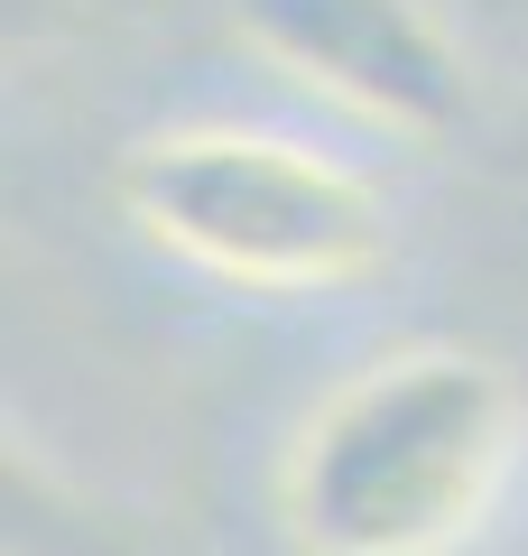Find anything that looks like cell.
Returning <instances> with one entry per match:
<instances>
[{"mask_svg": "<svg viewBox=\"0 0 528 556\" xmlns=\"http://www.w3.org/2000/svg\"><path fill=\"white\" fill-rule=\"evenodd\" d=\"M528 445V390L501 353L399 343L343 371L278 455L297 556H464Z\"/></svg>", "mask_w": 528, "mask_h": 556, "instance_id": "1", "label": "cell"}, {"mask_svg": "<svg viewBox=\"0 0 528 556\" xmlns=\"http://www.w3.org/2000/svg\"><path fill=\"white\" fill-rule=\"evenodd\" d=\"M121 214L176 269L241 298H334L390 260L399 223L372 167L297 130L176 121L121 149Z\"/></svg>", "mask_w": 528, "mask_h": 556, "instance_id": "2", "label": "cell"}, {"mask_svg": "<svg viewBox=\"0 0 528 556\" xmlns=\"http://www.w3.org/2000/svg\"><path fill=\"white\" fill-rule=\"evenodd\" d=\"M232 28L297 93L380 139L436 149L473 112L464 38L436 20V0H232Z\"/></svg>", "mask_w": 528, "mask_h": 556, "instance_id": "3", "label": "cell"}]
</instances>
